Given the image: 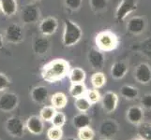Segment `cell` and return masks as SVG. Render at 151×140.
Segmentation results:
<instances>
[{"label":"cell","mask_w":151,"mask_h":140,"mask_svg":"<svg viewBox=\"0 0 151 140\" xmlns=\"http://www.w3.org/2000/svg\"><path fill=\"white\" fill-rule=\"evenodd\" d=\"M56 112V109L52 106L43 107L40 111V117L43 122H51L54 115Z\"/></svg>","instance_id":"30"},{"label":"cell","mask_w":151,"mask_h":140,"mask_svg":"<svg viewBox=\"0 0 151 140\" xmlns=\"http://www.w3.org/2000/svg\"><path fill=\"white\" fill-rule=\"evenodd\" d=\"M94 137L95 132L90 126L78 130V138H79V140H93Z\"/></svg>","instance_id":"31"},{"label":"cell","mask_w":151,"mask_h":140,"mask_svg":"<svg viewBox=\"0 0 151 140\" xmlns=\"http://www.w3.org/2000/svg\"><path fill=\"white\" fill-rule=\"evenodd\" d=\"M90 81H91V84H92L93 88L99 90V89H101V88H102L104 85L106 84L107 79H106V76L104 75L102 72L97 71L91 76Z\"/></svg>","instance_id":"26"},{"label":"cell","mask_w":151,"mask_h":140,"mask_svg":"<svg viewBox=\"0 0 151 140\" xmlns=\"http://www.w3.org/2000/svg\"><path fill=\"white\" fill-rule=\"evenodd\" d=\"M57 28H58V22H57L56 18L53 16H49L42 19L39 24L40 33L41 34V36H44V37L53 36L56 32Z\"/></svg>","instance_id":"14"},{"label":"cell","mask_w":151,"mask_h":140,"mask_svg":"<svg viewBox=\"0 0 151 140\" xmlns=\"http://www.w3.org/2000/svg\"><path fill=\"white\" fill-rule=\"evenodd\" d=\"M86 96L92 105L97 104L101 99V95L100 92H99L97 89H94V88H93V89H87Z\"/></svg>","instance_id":"34"},{"label":"cell","mask_w":151,"mask_h":140,"mask_svg":"<svg viewBox=\"0 0 151 140\" xmlns=\"http://www.w3.org/2000/svg\"><path fill=\"white\" fill-rule=\"evenodd\" d=\"M101 107L102 109L107 114H111L116 109L119 98L114 92L108 91L101 96Z\"/></svg>","instance_id":"13"},{"label":"cell","mask_w":151,"mask_h":140,"mask_svg":"<svg viewBox=\"0 0 151 140\" xmlns=\"http://www.w3.org/2000/svg\"><path fill=\"white\" fill-rule=\"evenodd\" d=\"M120 95L124 99L132 101L138 98L139 90L137 87L132 86V85H123L120 88Z\"/></svg>","instance_id":"23"},{"label":"cell","mask_w":151,"mask_h":140,"mask_svg":"<svg viewBox=\"0 0 151 140\" xmlns=\"http://www.w3.org/2000/svg\"><path fill=\"white\" fill-rule=\"evenodd\" d=\"M100 140H112L111 138H104V137H101Z\"/></svg>","instance_id":"41"},{"label":"cell","mask_w":151,"mask_h":140,"mask_svg":"<svg viewBox=\"0 0 151 140\" xmlns=\"http://www.w3.org/2000/svg\"><path fill=\"white\" fill-rule=\"evenodd\" d=\"M51 42L47 37L44 36H40L37 37L32 43V50L33 53L38 56H44L47 54L50 50Z\"/></svg>","instance_id":"16"},{"label":"cell","mask_w":151,"mask_h":140,"mask_svg":"<svg viewBox=\"0 0 151 140\" xmlns=\"http://www.w3.org/2000/svg\"><path fill=\"white\" fill-rule=\"evenodd\" d=\"M4 36L3 34L0 32V50H1L3 47H4Z\"/></svg>","instance_id":"38"},{"label":"cell","mask_w":151,"mask_h":140,"mask_svg":"<svg viewBox=\"0 0 151 140\" xmlns=\"http://www.w3.org/2000/svg\"><path fill=\"white\" fill-rule=\"evenodd\" d=\"M137 134L143 140H151V122H142L138 125Z\"/></svg>","instance_id":"29"},{"label":"cell","mask_w":151,"mask_h":140,"mask_svg":"<svg viewBox=\"0 0 151 140\" xmlns=\"http://www.w3.org/2000/svg\"><path fill=\"white\" fill-rule=\"evenodd\" d=\"M129 140H143L142 138H140L139 136H136V137H133L132 139H129Z\"/></svg>","instance_id":"39"},{"label":"cell","mask_w":151,"mask_h":140,"mask_svg":"<svg viewBox=\"0 0 151 140\" xmlns=\"http://www.w3.org/2000/svg\"><path fill=\"white\" fill-rule=\"evenodd\" d=\"M68 77H69L70 83H80V82H84L86 80V71L81 67H73V68L70 69Z\"/></svg>","instance_id":"22"},{"label":"cell","mask_w":151,"mask_h":140,"mask_svg":"<svg viewBox=\"0 0 151 140\" xmlns=\"http://www.w3.org/2000/svg\"><path fill=\"white\" fill-rule=\"evenodd\" d=\"M119 132V124L112 119H107L101 122L99 127V134L101 137L112 138L116 136Z\"/></svg>","instance_id":"11"},{"label":"cell","mask_w":151,"mask_h":140,"mask_svg":"<svg viewBox=\"0 0 151 140\" xmlns=\"http://www.w3.org/2000/svg\"><path fill=\"white\" fill-rule=\"evenodd\" d=\"M133 79L142 85H147L151 82V65L147 63H140L134 67Z\"/></svg>","instance_id":"9"},{"label":"cell","mask_w":151,"mask_h":140,"mask_svg":"<svg viewBox=\"0 0 151 140\" xmlns=\"http://www.w3.org/2000/svg\"><path fill=\"white\" fill-rule=\"evenodd\" d=\"M25 128L27 131L34 134V136H40L43 133L44 130V122L41 120L40 116H30L25 122Z\"/></svg>","instance_id":"17"},{"label":"cell","mask_w":151,"mask_h":140,"mask_svg":"<svg viewBox=\"0 0 151 140\" xmlns=\"http://www.w3.org/2000/svg\"><path fill=\"white\" fill-rule=\"evenodd\" d=\"M147 27V20L144 16H133L128 20L126 23V30L132 36H140Z\"/></svg>","instance_id":"6"},{"label":"cell","mask_w":151,"mask_h":140,"mask_svg":"<svg viewBox=\"0 0 151 140\" xmlns=\"http://www.w3.org/2000/svg\"><path fill=\"white\" fill-rule=\"evenodd\" d=\"M83 38V30L75 22L66 19L64 22V30L62 35V43L65 47H73Z\"/></svg>","instance_id":"3"},{"label":"cell","mask_w":151,"mask_h":140,"mask_svg":"<svg viewBox=\"0 0 151 140\" xmlns=\"http://www.w3.org/2000/svg\"><path fill=\"white\" fill-rule=\"evenodd\" d=\"M49 95V91L47 87L43 85H39L34 87L30 92L31 99L37 104H42L47 100Z\"/></svg>","instance_id":"19"},{"label":"cell","mask_w":151,"mask_h":140,"mask_svg":"<svg viewBox=\"0 0 151 140\" xmlns=\"http://www.w3.org/2000/svg\"><path fill=\"white\" fill-rule=\"evenodd\" d=\"M72 124L77 130H80L82 128L90 126L91 118L86 112H80L76 114L72 119Z\"/></svg>","instance_id":"21"},{"label":"cell","mask_w":151,"mask_h":140,"mask_svg":"<svg viewBox=\"0 0 151 140\" xmlns=\"http://www.w3.org/2000/svg\"><path fill=\"white\" fill-rule=\"evenodd\" d=\"M129 72V65L123 61H117L111 65L110 75L114 80H122Z\"/></svg>","instance_id":"18"},{"label":"cell","mask_w":151,"mask_h":140,"mask_svg":"<svg viewBox=\"0 0 151 140\" xmlns=\"http://www.w3.org/2000/svg\"><path fill=\"white\" fill-rule=\"evenodd\" d=\"M87 88L85 82H80V83H71L70 87V95L74 98L81 97L86 95Z\"/></svg>","instance_id":"25"},{"label":"cell","mask_w":151,"mask_h":140,"mask_svg":"<svg viewBox=\"0 0 151 140\" xmlns=\"http://www.w3.org/2000/svg\"><path fill=\"white\" fill-rule=\"evenodd\" d=\"M65 140H78V139H76L75 137H68Z\"/></svg>","instance_id":"40"},{"label":"cell","mask_w":151,"mask_h":140,"mask_svg":"<svg viewBox=\"0 0 151 140\" xmlns=\"http://www.w3.org/2000/svg\"><path fill=\"white\" fill-rule=\"evenodd\" d=\"M4 38L9 43L20 44L24 39V32L23 27L18 23H10L6 27Z\"/></svg>","instance_id":"8"},{"label":"cell","mask_w":151,"mask_h":140,"mask_svg":"<svg viewBox=\"0 0 151 140\" xmlns=\"http://www.w3.org/2000/svg\"><path fill=\"white\" fill-rule=\"evenodd\" d=\"M18 4L16 0H0V12L7 17H12L16 14Z\"/></svg>","instance_id":"20"},{"label":"cell","mask_w":151,"mask_h":140,"mask_svg":"<svg viewBox=\"0 0 151 140\" xmlns=\"http://www.w3.org/2000/svg\"><path fill=\"white\" fill-rule=\"evenodd\" d=\"M126 120L132 125H140L145 120V109L141 106L129 107L126 111Z\"/></svg>","instance_id":"15"},{"label":"cell","mask_w":151,"mask_h":140,"mask_svg":"<svg viewBox=\"0 0 151 140\" xmlns=\"http://www.w3.org/2000/svg\"><path fill=\"white\" fill-rule=\"evenodd\" d=\"M137 9V0H120L114 12V19L117 23H122L132 13L136 11Z\"/></svg>","instance_id":"4"},{"label":"cell","mask_w":151,"mask_h":140,"mask_svg":"<svg viewBox=\"0 0 151 140\" xmlns=\"http://www.w3.org/2000/svg\"><path fill=\"white\" fill-rule=\"evenodd\" d=\"M140 104L144 109L151 110V92L144 95L140 100Z\"/></svg>","instance_id":"36"},{"label":"cell","mask_w":151,"mask_h":140,"mask_svg":"<svg viewBox=\"0 0 151 140\" xmlns=\"http://www.w3.org/2000/svg\"><path fill=\"white\" fill-rule=\"evenodd\" d=\"M40 11L37 5L35 4H27L21 9L20 18L21 21L24 24H32L36 23L40 20Z\"/></svg>","instance_id":"7"},{"label":"cell","mask_w":151,"mask_h":140,"mask_svg":"<svg viewBox=\"0 0 151 140\" xmlns=\"http://www.w3.org/2000/svg\"><path fill=\"white\" fill-rule=\"evenodd\" d=\"M19 105V97L16 93L7 92L0 95V110L8 113L13 111Z\"/></svg>","instance_id":"10"},{"label":"cell","mask_w":151,"mask_h":140,"mask_svg":"<svg viewBox=\"0 0 151 140\" xmlns=\"http://www.w3.org/2000/svg\"><path fill=\"white\" fill-rule=\"evenodd\" d=\"M5 128L10 136L21 138L24 136L25 131V123L19 117L12 116L5 122Z\"/></svg>","instance_id":"5"},{"label":"cell","mask_w":151,"mask_h":140,"mask_svg":"<svg viewBox=\"0 0 151 140\" xmlns=\"http://www.w3.org/2000/svg\"><path fill=\"white\" fill-rule=\"evenodd\" d=\"M95 45L102 53H110L117 49L119 38L111 30H102L95 37Z\"/></svg>","instance_id":"2"},{"label":"cell","mask_w":151,"mask_h":140,"mask_svg":"<svg viewBox=\"0 0 151 140\" xmlns=\"http://www.w3.org/2000/svg\"><path fill=\"white\" fill-rule=\"evenodd\" d=\"M92 104L87 99L86 96L77 97L74 100V107L79 112H87L91 108Z\"/></svg>","instance_id":"28"},{"label":"cell","mask_w":151,"mask_h":140,"mask_svg":"<svg viewBox=\"0 0 151 140\" xmlns=\"http://www.w3.org/2000/svg\"><path fill=\"white\" fill-rule=\"evenodd\" d=\"M10 86L9 77L4 73H0V92H4Z\"/></svg>","instance_id":"37"},{"label":"cell","mask_w":151,"mask_h":140,"mask_svg":"<svg viewBox=\"0 0 151 140\" xmlns=\"http://www.w3.org/2000/svg\"><path fill=\"white\" fill-rule=\"evenodd\" d=\"M51 104L55 109H62L67 106L68 97L64 92H55L51 97Z\"/></svg>","instance_id":"24"},{"label":"cell","mask_w":151,"mask_h":140,"mask_svg":"<svg viewBox=\"0 0 151 140\" xmlns=\"http://www.w3.org/2000/svg\"><path fill=\"white\" fill-rule=\"evenodd\" d=\"M65 7L71 11H78L83 5V0H64Z\"/></svg>","instance_id":"35"},{"label":"cell","mask_w":151,"mask_h":140,"mask_svg":"<svg viewBox=\"0 0 151 140\" xmlns=\"http://www.w3.org/2000/svg\"><path fill=\"white\" fill-rule=\"evenodd\" d=\"M87 61L93 69L99 71L102 69L105 64V56L102 51L97 48H91L87 53Z\"/></svg>","instance_id":"12"},{"label":"cell","mask_w":151,"mask_h":140,"mask_svg":"<svg viewBox=\"0 0 151 140\" xmlns=\"http://www.w3.org/2000/svg\"><path fill=\"white\" fill-rule=\"evenodd\" d=\"M91 10L95 13H101L106 11L109 0H88Z\"/></svg>","instance_id":"27"},{"label":"cell","mask_w":151,"mask_h":140,"mask_svg":"<svg viewBox=\"0 0 151 140\" xmlns=\"http://www.w3.org/2000/svg\"><path fill=\"white\" fill-rule=\"evenodd\" d=\"M63 136V130L60 127L53 126L47 131V137L49 140H60Z\"/></svg>","instance_id":"33"},{"label":"cell","mask_w":151,"mask_h":140,"mask_svg":"<svg viewBox=\"0 0 151 140\" xmlns=\"http://www.w3.org/2000/svg\"><path fill=\"white\" fill-rule=\"evenodd\" d=\"M70 69L69 62L65 59H55L45 64L40 70L41 77L48 83L60 81L68 76Z\"/></svg>","instance_id":"1"},{"label":"cell","mask_w":151,"mask_h":140,"mask_svg":"<svg viewBox=\"0 0 151 140\" xmlns=\"http://www.w3.org/2000/svg\"><path fill=\"white\" fill-rule=\"evenodd\" d=\"M53 126L55 127H60L62 128L66 123V116L63 112H60V111H56L55 114L54 115L53 119L51 121Z\"/></svg>","instance_id":"32"}]
</instances>
